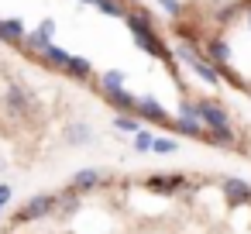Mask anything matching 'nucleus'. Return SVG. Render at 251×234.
<instances>
[{"mask_svg":"<svg viewBox=\"0 0 251 234\" xmlns=\"http://www.w3.org/2000/svg\"><path fill=\"white\" fill-rule=\"evenodd\" d=\"M158 4H162L169 14H179V4H176V0H158Z\"/></svg>","mask_w":251,"mask_h":234,"instance_id":"f8f14e48","label":"nucleus"},{"mask_svg":"<svg viewBox=\"0 0 251 234\" xmlns=\"http://www.w3.org/2000/svg\"><path fill=\"white\" fill-rule=\"evenodd\" d=\"M97 7L103 11V14H110V18H121L124 11H121V4H117V0H97Z\"/></svg>","mask_w":251,"mask_h":234,"instance_id":"9d476101","label":"nucleus"},{"mask_svg":"<svg viewBox=\"0 0 251 234\" xmlns=\"http://www.w3.org/2000/svg\"><path fill=\"white\" fill-rule=\"evenodd\" d=\"M0 169H4V165H0ZM0 200H11V189L7 186H0Z\"/></svg>","mask_w":251,"mask_h":234,"instance_id":"ddd939ff","label":"nucleus"},{"mask_svg":"<svg viewBox=\"0 0 251 234\" xmlns=\"http://www.w3.org/2000/svg\"><path fill=\"white\" fill-rule=\"evenodd\" d=\"M4 234H251V182L79 169L69 186L25 200Z\"/></svg>","mask_w":251,"mask_h":234,"instance_id":"f257e3e1","label":"nucleus"},{"mask_svg":"<svg viewBox=\"0 0 251 234\" xmlns=\"http://www.w3.org/2000/svg\"><path fill=\"white\" fill-rule=\"evenodd\" d=\"M189 66H193V73H196L200 79H206V83H220V73H217L213 66H206L203 59H189Z\"/></svg>","mask_w":251,"mask_h":234,"instance_id":"423d86ee","label":"nucleus"},{"mask_svg":"<svg viewBox=\"0 0 251 234\" xmlns=\"http://www.w3.org/2000/svg\"><path fill=\"white\" fill-rule=\"evenodd\" d=\"M134 45L138 49H145L148 55H155V59H169V52L162 49V42L155 38V35H134Z\"/></svg>","mask_w":251,"mask_h":234,"instance_id":"7ed1b4c3","label":"nucleus"},{"mask_svg":"<svg viewBox=\"0 0 251 234\" xmlns=\"http://www.w3.org/2000/svg\"><path fill=\"white\" fill-rule=\"evenodd\" d=\"M45 59H49L52 66H59V69H66L73 55H69V52H62V49H55V45H49V49H45Z\"/></svg>","mask_w":251,"mask_h":234,"instance_id":"0eeeda50","label":"nucleus"},{"mask_svg":"<svg viewBox=\"0 0 251 234\" xmlns=\"http://www.w3.org/2000/svg\"><path fill=\"white\" fill-rule=\"evenodd\" d=\"M127 25H131V35H155V21H151V14L141 11V7H134V11L127 14Z\"/></svg>","mask_w":251,"mask_h":234,"instance_id":"f03ea898","label":"nucleus"},{"mask_svg":"<svg viewBox=\"0 0 251 234\" xmlns=\"http://www.w3.org/2000/svg\"><path fill=\"white\" fill-rule=\"evenodd\" d=\"M210 59H213V69L227 66V62H230V45H227L224 38H213V42H210Z\"/></svg>","mask_w":251,"mask_h":234,"instance_id":"20e7f679","label":"nucleus"},{"mask_svg":"<svg viewBox=\"0 0 251 234\" xmlns=\"http://www.w3.org/2000/svg\"><path fill=\"white\" fill-rule=\"evenodd\" d=\"M0 38H7V42H21V38H25V25H21L18 18L4 21V25H0Z\"/></svg>","mask_w":251,"mask_h":234,"instance_id":"39448f33","label":"nucleus"},{"mask_svg":"<svg viewBox=\"0 0 251 234\" xmlns=\"http://www.w3.org/2000/svg\"><path fill=\"white\" fill-rule=\"evenodd\" d=\"M38 35H42L45 42H52V35H55V21H45V25L38 28Z\"/></svg>","mask_w":251,"mask_h":234,"instance_id":"9b49d317","label":"nucleus"},{"mask_svg":"<svg viewBox=\"0 0 251 234\" xmlns=\"http://www.w3.org/2000/svg\"><path fill=\"white\" fill-rule=\"evenodd\" d=\"M0 25H4V21H0Z\"/></svg>","mask_w":251,"mask_h":234,"instance_id":"2eb2a0df","label":"nucleus"},{"mask_svg":"<svg viewBox=\"0 0 251 234\" xmlns=\"http://www.w3.org/2000/svg\"><path fill=\"white\" fill-rule=\"evenodd\" d=\"M62 73H69V76H79V79H86V76H90V62H86V59H76V55H73V59H69V66H66Z\"/></svg>","mask_w":251,"mask_h":234,"instance_id":"6e6552de","label":"nucleus"},{"mask_svg":"<svg viewBox=\"0 0 251 234\" xmlns=\"http://www.w3.org/2000/svg\"><path fill=\"white\" fill-rule=\"evenodd\" d=\"M121 83H124V73H121V69H110V73H103V93H114V90H121Z\"/></svg>","mask_w":251,"mask_h":234,"instance_id":"1a4fd4ad","label":"nucleus"},{"mask_svg":"<svg viewBox=\"0 0 251 234\" xmlns=\"http://www.w3.org/2000/svg\"><path fill=\"white\" fill-rule=\"evenodd\" d=\"M79 4H97V0H79Z\"/></svg>","mask_w":251,"mask_h":234,"instance_id":"4468645a","label":"nucleus"}]
</instances>
